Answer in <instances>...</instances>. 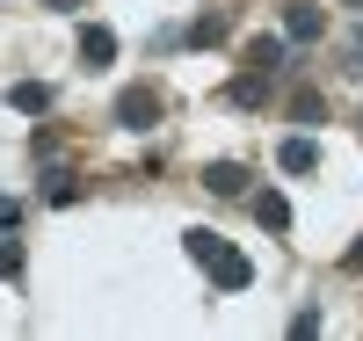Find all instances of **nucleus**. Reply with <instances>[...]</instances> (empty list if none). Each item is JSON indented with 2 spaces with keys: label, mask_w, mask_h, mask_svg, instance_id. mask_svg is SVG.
Returning <instances> with one entry per match:
<instances>
[{
  "label": "nucleus",
  "mask_w": 363,
  "mask_h": 341,
  "mask_svg": "<svg viewBox=\"0 0 363 341\" xmlns=\"http://www.w3.org/2000/svg\"><path fill=\"white\" fill-rule=\"evenodd\" d=\"M0 276H8V284L22 276V240H0Z\"/></svg>",
  "instance_id": "obj_11"
},
{
  "label": "nucleus",
  "mask_w": 363,
  "mask_h": 341,
  "mask_svg": "<svg viewBox=\"0 0 363 341\" xmlns=\"http://www.w3.org/2000/svg\"><path fill=\"white\" fill-rule=\"evenodd\" d=\"M277 160H284V174H313V167H320V145H313V138H284Z\"/></svg>",
  "instance_id": "obj_7"
},
{
  "label": "nucleus",
  "mask_w": 363,
  "mask_h": 341,
  "mask_svg": "<svg viewBox=\"0 0 363 341\" xmlns=\"http://www.w3.org/2000/svg\"><path fill=\"white\" fill-rule=\"evenodd\" d=\"M320 29H327V15L313 8V0H298V8L284 15V37H291V44H313V37H320Z\"/></svg>",
  "instance_id": "obj_4"
},
{
  "label": "nucleus",
  "mask_w": 363,
  "mask_h": 341,
  "mask_svg": "<svg viewBox=\"0 0 363 341\" xmlns=\"http://www.w3.org/2000/svg\"><path fill=\"white\" fill-rule=\"evenodd\" d=\"M255 218H262L269 233H291V203H284L277 189H262V196H255Z\"/></svg>",
  "instance_id": "obj_8"
},
{
  "label": "nucleus",
  "mask_w": 363,
  "mask_h": 341,
  "mask_svg": "<svg viewBox=\"0 0 363 341\" xmlns=\"http://www.w3.org/2000/svg\"><path fill=\"white\" fill-rule=\"evenodd\" d=\"M8 102H15L22 116H44V109H51V87H44V80H15V87H8Z\"/></svg>",
  "instance_id": "obj_6"
},
{
  "label": "nucleus",
  "mask_w": 363,
  "mask_h": 341,
  "mask_svg": "<svg viewBox=\"0 0 363 341\" xmlns=\"http://www.w3.org/2000/svg\"><path fill=\"white\" fill-rule=\"evenodd\" d=\"M182 247H189V262H203V276H211V284H218V291H247L255 284V262L247 255H240V247H225L218 233H182Z\"/></svg>",
  "instance_id": "obj_1"
},
{
  "label": "nucleus",
  "mask_w": 363,
  "mask_h": 341,
  "mask_svg": "<svg viewBox=\"0 0 363 341\" xmlns=\"http://www.w3.org/2000/svg\"><path fill=\"white\" fill-rule=\"evenodd\" d=\"M80 58H87V66H109V58H116V37H109L102 22H87V29H80Z\"/></svg>",
  "instance_id": "obj_5"
},
{
  "label": "nucleus",
  "mask_w": 363,
  "mask_h": 341,
  "mask_svg": "<svg viewBox=\"0 0 363 341\" xmlns=\"http://www.w3.org/2000/svg\"><path fill=\"white\" fill-rule=\"evenodd\" d=\"M349 73H363V37H356V44H349Z\"/></svg>",
  "instance_id": "obj_13"
},
{
  "label": "nucleus",
  "mask_w": 363,
  "mask_h": 341,
  "mask_svg": "<svg viewBox=\"0 0 363 341\" xmlns=\"http://www.w3.org/2000/svg\"><path fill=\"white\" fill-rule=\"evenodd\" d=\"M342 8H363V0H342Z\"/></svg>",
  "instance_id": "obj_16"
},
{
  "label": "nucleus",
  "mask_w": 363,
  "mask_h": 341,
  "mask_svg": "<svg viewBox=\"0 0 363 341\" xmlns=\"http://www.w3.org/2000/svg\"><path fill=\"white\" fill-rule=\"evenodd\" d=\"M349 269H363V240H356V247H349Z\"/></svg>",
  "instance_id": "obj_14"
},
{
  "label": "nucleus",
  "mask_w": 363,
  "mask_h": 341,
  "mask_svg": "<svg viewBox=\"0 0 363 341\" xmlns=\"http://www.w3.org/2000/svg\"><path fill=\"white\" fill-rule=\"evenodd\" d=\"M218 37H225V15H196L189 22V44H218Z\"/></svg>",
  "instance_id": "obj_10"
},
{
  "label": "nucleus",
  "mask_w": 363,
  "mask_h": 341,
  "mask_svg": "<svg viewBox=\"0 0 363 341\" xmlns=\"http://www.w3.org/2000/svg\"><path fill=\"white\" fill-rule=\"evenodd\" d=\"M116 123H124V131H153L160 123V87H124V95H116Z\"/></svg>",
  "instance_id": "obj_2"
},
{
  "label": "nucleus",
  "mask_w": 363,
  "mask_h": 341,
  "mask_svg": "<svg viewBox=\"0 0 363 341\" xmlns=\"http://www.w3.org/2000/svg\"><path fill=\"white\" fill-rule=\"evenodd\" d=\"M203 189L211 196H240V189H247V167H240V160H211L203 167Z\"/></svg>",
  "instance_id": "obj_3"
},
{
  "label": "nucleus",
  "mask_w": 363,
  "mask_h": 341,
  "mask_svg": "<svg viewBox=\"0 0 363 341\" xmlns=\"http://www.w3.org/2000/svg\"><path fill=\"white\" fill-rule=\"evenodd\" d=\"M51 8H80V0H51Z\"/></svg>",
  "instance_id": "obj_15"
},
{
  "label": "nucleus",
  "mask_w": 363,
  "mask_h": 341,
  "mask_svg": "<svg viewBox=\"0 0 363 341\" xmlns=\"http://www.w3.org/2000/svg\"><path fill=\"white\" fill-rule=\"evenodd\" d=\"M15 218H22V211H15L8 196H0V233H15Z\"/></svg>",
  "instance_id": "obj_12"
},
{
  "label": "nucleus",
  "mask_w": 363,
  "mask_h": 341,
  "mask_svg": "<svg viewBox=\"0 0 363 341\" xmlns=\"http://www.w3.org/2000/svg\"><path fill=\"white\" fill-rule=\"evenodd\" d=\"M247 66H255V73H277V66H284V37H255V44H247Z\"/></svg>",
  "instance_id": "obj_9"
}]
</instances>
